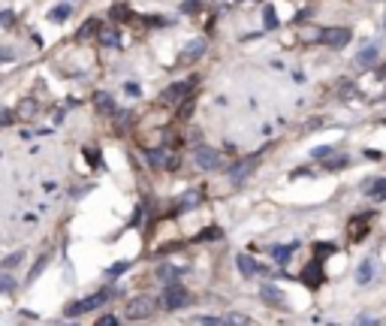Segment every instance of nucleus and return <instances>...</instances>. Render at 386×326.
I'll return each mask as SVG.
<instances>
[{
	"instance_id": "f257e3e1",
	"label": "nucleus",
	"mask_w": 386,
	"mask_h": 326,
	"mask_svg": "<svg viewBox=\"0 0 386 326\" xmlns=\"http://www.w3.org/2000/svg\"><path fill=\"white\" fill-rule=\"evenodd\" d=\"M118 296V290L115 287H109V290H100V293L88 296V299H79V302H69L66 305V317H79V314H88V311H94V308H100V305H106L109 299H115Z\"/></svg>"
},
{
	"instance_id": "f03ea898",
	"label": "nucleus",
	"mask_w": 386,
	"mask_h": 326,
	"mask_svg": "<svg viewBox=\"0 0 386 326\" xmlns=\"http://www.w3.org/2000/svg\"><path fill=\"white\" fill-rule=\"evenodd\" d=\"M154 311H157L154 296H133V299L127 302V308H124L127 320H145V317H151Z\"/></svg>"
},
{
	"instance_id": "7ed1b4c3",
	"label": "nucleus",
	"mask_w": 386,
	"mask_h": 326,
	"mask_svg": "<svg viewBox=\"0 0 386 326\" xmlns=\"http://www.w3.org/2000/svg\"><path fill=\"white\" fill-rule=\"evenodd\" d=\"M190 299H193V296L187 293V287H181L178 281H172V284H166V290H163V308L175 311V308L190 305Z\"/></svg>"
},
{
	"instance_id": "20e7f679",
	"label": "nucleus",
	"mask_w": 386,
	"mask_h": 326,
	"mask_svg": "<svg viewBox=\"0 0 386 326\" xmlns=\"http://www.w3.org/2000/svg\"><path fill=\"white\" fill-rule=\"evenodd\" d=\"M193 88H196V79H187V82H175V85H169L166 91L160 94V103L166 106H175V103H181V100L190 94Z\"/></svg>"
},
{
	"instance_id": "39448f33",
	"label": "nucleus",
	"mask_w": 386,
	"mask_h": 326,
	"mask_svg": "<svg viewBox=\"0 0 386 326\" xmlns=\"http://www.w3.org/2000/svg\"><path fill=\"white\" fill-rule=\"evenodd\" d=\"M257 166H259V154H251V157H245V160H238V163H232V166H229V178L238 184V181L251 178V175L257 172Z\"/></svg>"
},
{
	"instance_id": "423d86ee",
	"label": "nucleus",
	"mask_w": 386,
	"mask_h": 326,
	"mask_svg": "<svg viewBox=\"0 0 386 326\" xmlns=\"http://www.w3.org/2000/svg\"><path fill=\"white\" fill-rule=\"evenodd\" d=\"M350 36H353L350 28H326V31L320 33V42L329 45V49H344V45L350 42Z\"/></svg>"
},
{
	"instance_id": "0eeeda50",
	"label": "nucleus",
	"mask_w": 386,
	"mask_h": 326,
	"mask_svg": "<svg viewBox=\"0 0 386 326\" xmlns=\"http://www.w3.org/2000/svg\"><path fill=\"white\" fill-rule=\"evenodd\" d=\"M235 266H238V272L245 275V278H257V275H269V269L266 266H259L251 254H238L235 257Z\"/></svg>"
},
{
	"instance_id": "6e6552de",
	"label": "nucleus",
	"mask_w": 386,
	"mask_h": 326,
	"mask_svg": "<svg viewBox=\"0 0 386 326\" xmlns=\"http://www.w3.org/2000/svg\"><path fill=\"white\" fill-rule=\"evenodd\" d=\"M193 160H196V166H202V169H218L221 166V154L214 148H208V145H199L193 151Z\"/></svg>"
},
{
	"instance_id": "1a4fd4ad",
	"label": "nucleus",
	"mask_w": 386,
	"mask_h": 326,
	"mask_svg": "<svg viewBox=\"0 0 386 326\" xmlns=\"http://www.w3.org/2000/svg\"><path fill=\"white\" fill-rule=\"evenodd\" d=\"M259 299L266 302V305H272V308H287V299H284V293L275 287V284H262V290H259Z\"/></svg>"
},
{
	"instance_id": "9d476101",
	"label": "nucleus",
	"mask_w": 386,
	"mask_h": 326,
	"mask_svg": "<svg viewBox=\"0 0 386 326\" xmlns=\"http://www.w3.org/2000/svg\"><path fill=\"white\" fill-rule=\"evenodd\" d=\"M302 281L308 284V287H320L323 281V263L320 260H311L305 266V275H302Z\"/></svg>"
},
{
	"instance_id": "9b49d317",
	"label": "nucleus",
	"mask_w": 386,
	"mask_h": 326,
	"mask_svg": "<svg viewBox=\"0 0 386 326\" xmlns=\"http://www.w3.org/2000/svg\"><path fill=\"white\" fill-rule=\"evenodd\" d=\"M356 69H371V66L377 64V45H368V49H362L359 55H356Z\"/></svg>"
},
{
	"instance_id": "f8f14e48",
	"label": "nucleus",
	"mask_w": 386,
	"mask_h": 326,
	"mask_svg": "<svg viewBox=\"0 0 386 326\" xmlns=\"http://www.w3.org/2000/svg\"><path fill=\"white\" fill-rule=\"evenodd\" d=\"M202 52H205V39L202 36H196V39H190L187 45H184V61H196V58H202Z\"/></svg>"
},
{
	"instance_id": "ddd939ff",
	"label": "nucleus",
	"mask_w": 386,
	"mask_h": 326,
	"mask_svg": "<svg viewBox=\"0 0 386 326\" xmlns=\"http://www.w3.org/2000/svg\"><path fill=\"white\" fill-rule=\"evenodd\" d=\"M365 194L371 196V199H386V178L368 181V184H365Z\"/></svg>"
},
{
	"instance_id": "4468645a",
	"label": "nucleus",
	"mask_w": 386,
	"mask_h": 326,
	"mask_svg": "<svg viewBox=\"0 0 386 326\" xmlns=\"http://www.w3.org/2000/svg\"><path fill=\"white\" fill-rule=\"evenodd\" d=\"M100 42L109 45V49H118V45H121V31H118V28H106V31H100Z\"/></svg>"
},
{
	"instance_id": "2eb2a0df",
	"label": "nucleus",
	"mask_w": 386,
	"mask_h": 326,
	"mask_svg": "<svg viewBox=\"0 0 386 326\" xmlns=\"http://www.w3.org/2000/svg\"><path fill=\"white\" fill-rule=\"evenodd\" d=\"M296 248H299L296 242H290V245H275V248H272V257H275L278 263H290V257H293Z\"/></svg>"
},
{
	"instance_id": "dca6fc26",
	"label": "nucleus",
	"mask_w": 386,
	"mask_h": 326,
	"mask_svg": "<svg viewBox=\"0 0 386 326\" xmlns=\"http://www.w3.org/2000/svg\"><path fill=\"white\" fill-rule=\"evenodd\" d=\"M371 278H374V260H362L359 269H356V281L359 284H368Z\"/></svg>"
},
{
	"instance_id": "f3484780",
	"label": "nucleus",
	"mask_w": 386,
	"mask_h": 326,
	"mask_svg": "<svg viewBox=\"0 0 386 326\" xmlns=\"http://www.w3.org/2000/svg\"><path fill=\"white\" fill-rule=\"evenodd\" d=\"M94 103H96V109L106 112V115H115V112H118V109H115V100L109 97V94H103V91L94 97Z\"/></svg>"
},
{
	"instance_id": "a211bd4d",
	"label": "nucleus",
	"mask_w": 386,
	"mask_h": 326,
	"mask_svg": "<svg viewBox=\"0 0 386 326\" xmlns=\"http://www.w3.org/2000/svg\"><path fill=\"white\" fill-rule=\"evenodd\" d=\"M69 12H73V6H69V3H61V6H55V9L49 12V21H66Z\"/></svg>"
},
{
	"instance_id": "6ab92c4d",
	"label": "nucleus",
	"mask_w": 386,
	"mask_h": 326,
	"mask_svg": "<svg viewBox=\"0 0 386 326\" xmlns=\"http://www.w3.org/2000/svg\"><path fill=\"white\" fill-rule=\"evenodd\" d=\"M347 160H350L347 154H329V157L323 160V166H326V169L332 172V169H341V166H347Z\"/></svg>"
},
{
	"instance_id": "aec40b11",
	"label": "nucleus",
	"mask_w": 386,
	"mask_h": 326,
	"mask_svg": "<svg viewBox=\"0 0 386 326\" xmlns=\"http://www.w3.org/2000/svg\"><path fill=\"white\" fill-rule=\"evenodd\" d=\"M157 278H160L163 284H172V281L178 278V269H175V266H160V269H157Z\"/></svg>"
},
{
	"instance_id": "412c9836",
	"label": "nucleus",
	"mask_w": 386,
	"mask_h": 326,
	"mask_svg": "<svg viewBox=\"0 0 386 326\" xmlns=\"http://www.w3.org/2000/svg\"><path fill=\"white\" fill-rule=\"evenodd\" d=\"M262 21H266V31H275V28H278V12H275V6H266V9H262Z\"/></svg>"
},
{
	"instance_id": "4be33fe9",
	"label": "nucleus",
	"mask_w": 386,
	"mask_h": 326,
	"mask_svg": "<svg viewBox=\"0 0 386 326\" xmlns=\"http://www.w3.org/2000/svg\"><path fill=\"white\" fill-rule=\"evenodd\" d=\"M94 31H100V21H96V18H88V21L79 28V33H76V36H79V39H88Z\"/></svg>"
},
{
	"instance_id": "5701e85b",
	"label": "nucleus",
	"mask_w": 386,
	"mask_h": 326,
	"mask_svg": "<svg viewBox=\"0 0 386 326\" xmlns=\"http://www.w3.org/2000/svg\"><path fill=\"white\" fill-rule=\"evenodd\" d=\"M199 202V194L196 191H187V194L181 196V202H178V212H187V208H193Z\"/></svg>"
},
{
	"instance_id": "b1692460",
	"label": "nucleus",
	"mask_w": 386,
	"mask_h": 326,
	"mask_svg": "<svg viewBox=\"0 0 386 326\" xmlns=\"http://www.w3.org/2000/svg\"><path fill=\"white\" fill-rule=\"evenodd\" d=\"M329 254H335V245H329V242H320V245H317V254H314V260H326V257H329Z\"/></svg>"
},
{
	"instance_id": "393cba45",
	"label": "nucleus",
	"mask_w": 386,
	"mask_h": 326,
	"mask_svg": "<svg viewBox=\"0 0 386 326\" xmlns=\"http://www.w3.org/2000/svg\"><path fill=\"white\" fill-rule=\"evenodd\" d=\"M130 15H133V12H130L127 6H124V3H118V6H112V18H115V21H127Z\"/></svg>"
},
{
	"instance_id": "a878e982",
	"label": "nucleus",
	"mask_w": 386,
	"mask_h": 326,
	"mask_svg": "<svg viewBox=\"0 0 386 326\" xmlns=\"http://www.w3.org/2000/svg\"><path fill=\"white\" fill-rule=\"evenodd\" d=\"M224 323L226 326H254V323H251V317H245V314H229Z\"/></svg>"
},
{
	"instance_id": "bb28decb",
	"label": "nucleus",
	"mask_w": 386,
	"mask_h": 326,
	"mask_svg": "<svg viewBox=\"0 0 386 326\" xmlns=\"http://www.w3.org/2000/svg\"><path fill=\"white\" fill-rule=\"evenodd\" d=\"M127 269H130V263L121 260V263H115V266H109V272H106V275H109V278H118V275H124Z\"/></svg>"
},
{
	"instance_id": "cd10ccee",
	"label": "nucleus",
	"mask_w": 386,
	"mask_h": 326,
	"mask_svg": "<svg viewBox=\"0 0 386 326\" xmlns=\"http://www.w3.org/2000/svg\"><path fill=\"white\" fill-rule=\"evenodd\" d=\"M21 257H25V254H21V251H15V254H9V257H3V263H0V266H3V269H15V266L21 263Z\"/></svg>"
},
{
	"instance_id": "c85d7f7f",
	"label": "nucleus",
	"mask_w": 386,
	"mask_h": 326,
	"mask_svg": "<svg viewBox=\"0 0 386 326\" xmlns=\"http://www.w3.org/2000/svg\"><path fill=\"white\" fill-rule=\"evenodd\" d=\"M12 121H15V112L6 109V106H0V127H9Z\"/></svg>"
},
{
	"instance_id": "c756f323",
	"label": "nucleus",
	"mask_w": 386,
	"mask_h": 326,
	"mask_svg": "<svg viewBox=\"0 0 386 326\" xmlns=\"http://www.w3.org/2000/svg\"><path fill=\"white\" fill-rule=\"evenodd\" d=\"M15 290V278H9V275H0V296L3 293H12Z\"/></svg>"
},
{
	"instance_id": "7c9ffc66",
	"label": "nucleus",
	"mask_w": 386,
	"mask_h": 326,
	"mask_svg": "<svg viewBox=\"0 0 386 326\" xmlns=\"http://www.w3.org/2000/svg\"><path fill=\"white\" fill-rule=\"evenodd\" d=\"M221 236V229L218 227H208V229H202L199 236H196V242H208V239H218Z\"/></svg>"
},
{
	"instance_id": "2f4dec72",
	"label": "nucleus",
	"mask_w": 386,
	"mask_h": 326,
	"mask_svg": "<svg viewBox=\"0 0 386 326\" xmlns=\"http://www.w3.org/2000/svg\"><path fill=\"white\" fill-rule=\"evenodd\" d=\"M332 151H335V148H329V145H320V148H314V151H311V157H314V160H326V157H329Z\"/></svg>"
},
{
	"instance_id": "473e14b6",
	"label": "nucleus",
	"mask_w": 386,
	"mask_h": 326,
	"mask_svg": "<svg viewBox=\"0 0 386 326\" xmlns=\"http://www.w3.org/2000/svg\"><path fill=\"white\" fill-rule=\"evenodd\" d=\"M94 326H121V320H118L115 314H103V317H100Z\"/></svg>"
},
{
	"instance_id": "72a5a7b5",
	"label": "nucleus",
	"mask_w": 386,
	"mask_h": 326,
	"mask_svg": "<svg viewBox=\"0 0 386 326\" xmlns=\"http://www.w3.org/2000/svg\"><path fill=\"white\" fill-rule=\"evenodd\" d=\"M199 9H202L199 0H184V3H181V12H187V15H190V12H199Z\"/></svg>"
},
{
	"instance_id": "f704fd0d",
	"label": "nucleus",
	"mask_w": 386,
	"mask_h": 326,
	"mask_svg": "<svg viewBox=\"0 0 386 326\" xmlns=\"http://www.w3.org/2000/svg\"><path fill=\"white\" fill-rule=\"evenodd\" d=\"M85 157H88V163H91V166H100V151H96V148H85Z\"/></svg>"
},
{
	"instance_id": "c9c22d12",
	"label": "nucleus",
	"mask_w": 386,
	"mask_h": 326,
	"mask_svg": "<svg viewBox=\"0 0 386 326\" xmlns=\"http://www.w3.org/2000/svg\"><path fill=\"white\" fill-rule=\"evenodd\" d=\"M199 323L202 326H226L224 320H218V317H199Z\"/></svg>"
},
{
	"instance_id": "e433bc0d",
	"label": "nucleus",
	"mask_w": 386,
	"mask_h": 326,
	"mask_svg": "<svg viewBox=\"0 0 386 326\" xmlns=\"http://www.w3.org/2000/svg\"><path fill=\"white\" fill-rule=\"evenodd\" d=\"M181 103H184V106H181V118H187V115L193 112V100H187V97H184Z\"/></svg>"
},
{
	"instance_id": "4c0bfd02",
	"label": "nucleus",
	"mask_w": 386,
	"mask_h": 326,
	"mask_svg": "<svg viewBox=\"0 0 386 326\" xmlns=\"http://www.w3.org/2000/svg\"><path fill=\"white\" fill-rule=\"evenodd\" d=\"M45 263H49V257H42V260H39L36 266H33V272H31V281L36 278V275H39V272H42V266H45Z\"/></svg>"
},
{
	"instance_id": "58836bf2",
	"label": "nucleus",
	"mask_w": 386,
	"mask_h": 326,
	"mask_svg": "<svg viewBox=\"0 0 386 326\" xmlns=\"http://www.w3.org/2000/svg\"><path fill=\"white\" fill-rule=\"evenodd\" d=\"M380 79H386V66H383V69H380Z\"/></svg>"
},
{
	"instance_id": "ea45409f",
	"label": "nucleus",
	"mask_w": 386,
	"mask_h": 326,
	"mask_svg": "<svg viewBox=\"0 0 386 326\" xmlns=\"http://www.w3.org/2000/svg\"><path fill=\"white\" fill-rule=\"evenodd\" d=\"M383 28H386V15H383Z\"/></svg>"
},
{
	"instance_id": "a19ab883",
	"label": "nucleus",
	"mask_w": 386,
	"mask_h": 326,
	"mask_svg": "<svg viewBox=\"0 0 386 326\" xmlns=\"http://www.w3.org/2000/svg\"><path fill=\"white\" fill-rule=\"evenodd\" d=\"M73 326H76V323H73Z\"/></svg>"
}]
</instances>
